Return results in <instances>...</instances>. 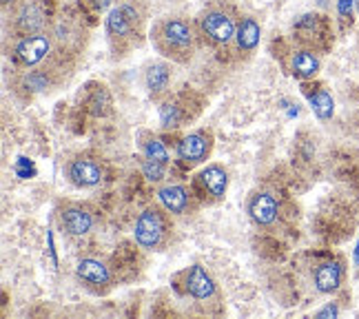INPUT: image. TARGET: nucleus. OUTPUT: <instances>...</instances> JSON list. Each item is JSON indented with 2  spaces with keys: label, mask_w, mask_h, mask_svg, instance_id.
Returning <instances> with one entry per match:
<instances>
[{
  "label": "nucleus",
  "mask_w": 359,
  "mask_h": 319,
  "mask_svg": "<svg viewBox=\"0 0 359 319\" xmlns=\"http://www.w3.org/2000/svg\"><path fill=\"white\" fill-rule=\"evenodd\" d=\"M184 120V111L177 102H164L160 107V122L164 129H175Z\"/></svg>",
  "instance_id": "23"
},
{
  "label": "nucleus",
  "mask_w": 359,
  "mask_h": 319,
  "mask_svg": "<svg viewBox=\"0 0 359 319\" xmlns=\"http://www.w3.org/2000/svg\"><path fill=\"white\" fill-rule=\"evenodd\" d=\"M248 215L259 226H271L275 219H278V213H280V204L275 200L273 193L269 191H259L255 196L248 200V206H246Z\"/></svg>",
  "instance_id": "12"
},
{
  "label": "nucleus",
  "mask_w": 359,
  "mask_h": 319,
  "mask_svg": "<svg viewBox=\"0 0 359 319\" xmlns=\"http://www.w3.org/2000/svg\"><path fill=\"white\" fill-rule=\"evenodd\" d=\"M355 9H357V13H359V0H355Z\"/></svg>",
  "instance_id": "30"
},
{
  "label": "nucleus",
  "mask_w": 359,
  "mask_h": 319,
  "mask_svg": "<svg viewBox=\"0 0 359 319\" xmlns=\"http://www.w3.org/2000/svg\"><path fill=\"white\" fill-rule=\"evenodd\" d=\"M198 184L211 200H222L229 189V173L219 164H209L198 173Z\"/></svg>",
  "instance_id": "14"
},
{
  "label": "nucleus",
  "mask_w": 359,
  "mask_h": 319,
  "mask_svg": "<svg viewBox=\"0 0 359 319\" xmlns=\"http://www.w3.org/2000/svg\"><path fill=\"white\" fill-rule=\"evenodd\" d=\"M196 29L182 18H162L151 29L154 47L173 62H189L196 51Z\"/></svg>",
  "instance_id": "1"
},
{
  "label": "nucleus",
  "mask_w": 359,
  "mask_h": 319,
  "mask_svg": "<svg viewBox=\"0 0 359 319\" xmlns=\"http://www.w3.org/2000/svg\"><path fill=\"white\" fill-rule=\"evenodd\" d=\"M339 315V306L333 301V304H328V306H324L322 311H317V317H337Z\"/></svg>",
  "instance_id": "26"
},
{
  "label": "nucleus",
  "mask_w": 359,
  "mask_h": 319,
  "mask_svg": "<svg viewBox=\"0 0 359 319\" xmlns=\"http://www.w3.org/2000/svg\"><path fill=\"white\" fill-rule=\"evenodd\" d=\"M142 154L144 158H151V160H158L162 164H169V151L164 147V142L156 135H147L142 140Z\"/></svg>",
  "instance_id": "22"
},
{
  "label": "nucleus",
  "mask_w": 359,
  "mask_h": 319,
  "mask_svg": "<svg viewBox=\"0 0 359 319\" xmlns=\"http://www.w3.org/2000/svg\"><path fill=\"white\" fill-rule=\"evenodd\" d=\"M353 11L355 9V0H337V18L341 22H351L353 20Z\"/></svg>",
  "instance_id": "25"
},
{
  "label": "nucleus",
  "mask_w": 359,
  "mask_h": 319,
  "mask_svg": "<svg viewBox=\"0 0 359 319\" xmlns=\"http://www.w3.org/2000/svg\"><path fill=\"white\" fill-rule=\"evenodd\" d=\"M60 224L72 238H82L93 229V215L82 204H65L60 209Z\"/></svg>",
  "instance_id": "10"
},
{
  "label": "nucleus",
  "mask_w": 359,
  "mask_h": 319,
  "mask_svg": "<svg viewBox=\"0 0 359 319\" xmlns=\"http://www.w3.org/2000/svg\"><path fill=\"white\" fill-rule=\"evenodd\" d=\"M353 262H355V269H359V240H357V246L353 251Z\"/></svg>",
  "instance_id": "28"
},
{
  "label": "nucleus",
  "mask_w": 359,
  "mask_h": 319,
  "mask_svg": "<svg viewBox=\"0 0 359 319\" xmlns=\"http://www.w3.org/2000/svg\"><path fill=\"white\" fill-rule=\"evenodd\" d=\"M184 288L187 293L198 299V301H209L215 297L217 293V286H215V280L209 275L204 266L200 264H193L189 271H187V280H184Z\"/></svg>",
  "instance_id": "11"
},
{
  "label": "nucleus",
  "mask_w": 359,
  "mask_h": 319,
  "mask_svg": "<svg viewBox=\"0 0 359 319\" xmlns=\"http://www.w3.org/2000/svg\"><path fill=\"white\" fill-rule=\"evenodd\" d=\"M341 280H344L341 259L322 262V264L315 269V288H317V293H322V295H330V293H335V290H339Z\"/></svg>",
  "instance_id": "15"
},
{
  "label": "nucleus",
  "mask_w": 359,
  "mask_h": 319,
  "mask_svg": "<svg viewBox=\"0 0 359 319\" xmlns=\"http://www.w3.org/2000/svg\"><path fill=\"white\" fill-rule=\"evenodd\" d=\"M213 149V135L209 131H193L177 142V160L187 166H196L209 160Z\"/></svg>",
  "instance_id": "7"
},
{
  "label": "nucleus",
  "mask_w": 359,
  "mask_h": 319,
  "mask_svg": "<svg viewBox=\"0 0 359 319\" xmlns=\"http://www.w3.org/2000/svg\"><path fill=\"white\" fill-rule=\"evenodd\" d=\"M142 173L149 182H162L167 177V164H162L158 160H151V158H142Z\"/></svg>",
  "instance_id": "24"
},
{
  "label": "nucleus",
  "mask_w": 359,
  "mask_h": 319,
  "mask_svg": "<svg viewBox=\"0 0 359 319\" xmlns=\"http://www.w3.org/2000/svg\"><path fill=\"white\" fill-rule=\"evenodd\" d=\"M47 27V11L40 0H18L16 13H13V29L16 34L32 36L45 32Z\"/></svg>",
  "instance_id": "5"
},
{
  "label": "nucleus",
  "mask_w": 359,
  "mask_h": 319,
  "mask_svg": "<svg viewBox=\"0 0 359 319\" xmlns=\"http://www.w3.org/2000/svg\"><path fill=\"white\" fill-rule=\"evenodd\" d=\"M238 22L233 13L219 5H211L198 13L196 18V32L211 47H226L236 40Z\"/></svg>",
  "instance_id": "3"
},
{
  "label": "nucleus",
  "mask_w": 359,
  "mask_h": 319,
  "mask_svg": "<svg viewBox=\"0 0 359 319\" xmlns=\"http://www.w3.org/2000/svg\"><path fill=\"white\" fill-rule=\"evenodd\" d=\"M89 3L95 11H107V9H114L116 0H89Z\"/></svg>",
  "instance_id": "27"
},
{
  "label": "nucleus",
  "mask_w": 359,
  "mask_h": 319,
  "mask_svg": "<svg viewBox=\"0 0 359 319\" xmlns=\"http://www.w3.org/2000/svg\"><path fill=\"white\" fill-rule=\"evenodd\" d=\"M259 38H262V27L257 25L255 18L251 16H244L238 22V29H236V47L242 53H253L259 45Z\"/></svg>",
  "instance_id": "17"
},
{
  "label": "nucleus",
  "mask_w": 359,
  "mask_h": 319,
  "mask_svg": "<svg viewBox=\"0 0 359 319\" xmlns=\"http://www.w3.org/2000/svg\"><path fill=\"white\" fill-rule=\"evenodd\" d=\"M158 200L162 209L173 215H187L193 206V196L182 184H164L158 189Z\"/></svg>",
  "instance_id": "13"
},
{
  "label": "nucleus",
  "mask_w": 359,
  "mask_h": 319,
  "mask_svg": "<svg viewBox=\"0 0 359 319\" xmlns=\"http://www.w3.org/2000/svg\"><path fill=\"white\" fill-rule=\"evenodd\" d=\"M89 111L93 116H107L111 111V95H109L107 87L98 85L89 95Z\"/></svg>",
  "instance_id": "21"
},
{
  "label": "nucleus",
  "mask_w": 359,
  "mask_h": 319,
  "mask_svg": "<svg viewBox=\"0 0 359 319\" xmlns=\"http://www.w3.org/2000/svg\"><path fill=\"white\" fill-rule=\"evenodd\" d=\"M9 3L13 5V3H18V0H3V5H9Z\"/></svg>",
  "instance_id": "29"
},
{
  "label": "nucleus",
  "mask_w": 359,
  "mask_h": 319,
  "mask_svg": "<svg viewBox=\"0 0 359 319\" xmlns=\"http://www.w3.org/2000/svg\"><path fill=\"white\" fill-rule=\"evenodd\" d=\"M67 177L78 189L98 186L102 182V166L91 158L80 156L67 164Z\"/></svg>",
  "instance_id": "8"
},
{
  "label": "nucleus",
  "mask_w": 359,
  "mask_h": 319,
  "mask_svg": "<svg viewBox=\"0 0 359 319\" xmlns=\"http://www.w3.org/2000/svg\"><path fill=\"white\" fill-rule=\"evenodd\" d=\"M76 275L82 284L98 290V293L111 286V273H109V266L95 257H82L76 266Z\"/></svg>",
  "instance_id": "9"
},
{
  "label": "nucleus",
  "mask_w": 359,
  "mask_h": 319,
  "mask_svg": "<svg viewBox=\"0 0 359 319\" xmlns=\"http://www.w3.org/2000/svg\"><path fill=\"white\" fill-rule=\"evenodd\" d=\"M320 58L311 49H297L291 58V72L297 80H313L317 72H320Z\"/></svg>",
  "instance_id": "18"
},
{
  "label": "nucleus",
  "mask_w": 359,
  "mask_h": 319,
  "mask_svg": "<svg viewBox=\"0 0 359 319\" xmlns=\"http://www.w3.org/2000/svg\"><path fill=\"white\" fill-rule=\"evenodd\" d=\"M51 85H53V76L49 69H32V72L25 74V78H22V87L32 93L49 91Z\"/></svg>",
  "instance_id": "20"
},
{
  "label": "nucleus",
  "mask_w": 359,
  "mask_h": 319,
  "mask_svg": "<svg viewBox=\"0 0 359 319\" xmlns=\"http://www.w3.org/2000/svg\"><path fill=\"white\" fill-rule=\"evenodd\" d=\"M171 85V67L167 62H151L144 72V87L151 98H160Z\"/></svg>",
  "instance_id": "16"
},
{
  "label": "nucleus",
  "mask_w": 359,
  "mask_h": 319,
  "mask_svg": "<svg viewBox=\"0 0 359 319\" xmlns=\"http://www.w3.org/2000/svg\"><path fill=\"white\" fill-rule=\"evenodd\" d=\"M144 25V9L137 0H120L114 9H109L104 18V29L111 40V45H118L122 51L127 45H133Z\"/></svg>",
  "instance_id": "2"
},
{
  "label": "nucleus",
  "mask_w": 359,
  "mask_h": 319,
  "mask_svg": "<svg viewBox=\"0 0 359 319\" xmlns=\"http://www.w3.org/2000/svg\"><path fill=\"white\" fill-rule=\"evenodd\" d=\"M51 51V38L40 32V34H32V36H22L18 40V45L13 47V60L20 67H36L43 62Z\"/></svg>",
  "instance_id": "6"
},
{
  "label": "nucleus",
  "mask_w": 359,
  "mask_h": 319,
  "mask_svg": "<svg viewBox=\"0 0 359 319\" xmlns=\"http://www.w3.org/2000/svg\"><path fill=\"white\" fill-rule=\"evenodd\" d=\"M169 233V222L167 215L162 213V209L158 206H147V209L137 215L135 219V242L140 244L147 251H156L164 244Z\"/></svg>",
  "instance_id": "4"
},
{
  "label": "nucleus",
  "mask_w": 359,
  "mask_h": 319,
  "mask_svg": "<svg viewBox=\"0 0 359 319\" xmlns=\"http://www.w3.org/2000/svg\"><path fill=\"white\" fill-rule=\"evenodd\" d=\"M304 95L309 98V104L313 109V114L320 120H330L335 114V100L324 87H306L304 85Z\"/></svg>",
  "instance_id": "19"
}]
</instances>
